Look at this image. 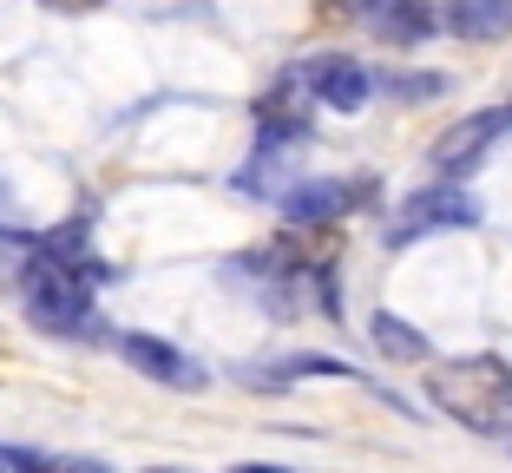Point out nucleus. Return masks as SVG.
Wrapping results in <instances>:
<instances>
[{
  "label": "nucleus",
  "instance_id": "obj_21",
  "mask_svg": "<svg viewBox=\"0 0 512 473\" xmlns=\"http://www.w3.org/2000/svg\"><path fill=\"white\" fill-rule=\"evenodd\" d=\"M506 454H512V441H506Z\"/></svg>",
  "mask_w": 512,
  "mask_h": 473
},
{
  "label": "nucleus",
  "instance_id": "obj_19",
  "mask_svg": "<svg viewBox=\"0 0 512 473\" xmlns=\"http://www.w3.org/2000/svg\"><path fill=\"white\" fill-rule=\"evenodd\" d=\"M145 473H191V467H145Z\"/></svg>",
  "mask_w": 512,
  "mask_h": 473
},
{
  "label": "nucleus",
  "instance_id": "obj_16",
  "mask_svg": "<svg viewBox=\"0 0 512 473\" xmlns=\"http://www.w3.org/2000/svg\"><path fill=\"white\" fill-rule=\"evenodd\" d=\"M230 473H296V467H283V460H237Z\"/></svg>",
  "mask_w": 512,
  "mask_h": 473
},
{
  "label": "nucleus",
  "instance_id": "obj_10",
  "mask_svg": "<svg viewBox=\"0 0 512 473\" xmlns=\"http://www.w3.org/2000/svg\"><path fill=\"white\" fill-rule=\"evenodd\" d=\"M440 33L467 46L512 40V0H440Z\"/></svg>",
  "mask_w": 512,
  "mask_h": 473
},
{
  "label": "nucleus",
  "instance_id": "obj_12",
  "mask_svg": "<svg viewBox=\"0 0 512 473\" xmlns=\"http://www.w3.org/2000/svg\"><path fill=\"white\" fill-rule=\"evenodd\" d=\"M368 342H375L381 362H434V342H427V329H414L407 316H394V309H368Z\"/></svg>",
  "mask_w": 512,
  "mask_h": 473
},
{
  "label": "nucleus",
  "instance_id": "obj_5",
  "mask_svg": "<svg viewBox=\"0 0 512 473\" xmlns=\"http://www.w3.org/2000/svg\"><path fill=\"white\" fill-rule=\"evenodd\" d=\"M486 204L473 184H453V178H427L414 184L401 204H394V224H388V250L407 244H427V237H447V230H480Z\"/></svg>",
  "mask_w": 512,
  "mask_h": 473
},
{
  "label": "nucleus",
  "instance_id": "obj_8",
  "mask_svg": "<svg viewBox=\"0 0 512 473\" xmlns=\"http://www.w3.org/2000/svg\"><path fill=\"white\" fill-rule=\"evenodd\" d=\"M289 86L302 92V106L316 99L329 112H362L375 99V66H362L355 53H316V60L289 66Z\"/></svg>",
  "mask_w": 512,
  "mask_h": 473
},
{
  "label": "nucleus",
  "instance_id": "obj_4",
  "mask_svg": "<svg viewBox=\"0 0 512 473\" xmlns=\"http://www.w3.org/2000/svg\"><path fill=\"white\" fill-rule=\"evenodd\" d=\"M375 204H381V178H368V171H302L276 198V217L289 230H322L355 211H375Z\"/></svg>",
  "mask_w": 512,
  "mask_h": 473
},
{
  "label": "nucleus",
  "instance_id": "obj_9",
  "mask_svg": "<svg viewBox=\"0 0 512 473\" xmlns=\"http://www.w3.org/2000/svg\"><path fill=\"white\" fill-rule=\"evenodd\" d=\"M348 7H355V20H362L381 46H394V53H421L440 33V0H348Z\"/></svg>",
  "mask_w": 512,
  "mask_h": 473
},
{
  "label": "nucleus",
  "instance_id": "obj_2",
  "mask_svg": "<svg viewBox=\"0 0 512 473\" xmlns=\"http://www.w3.org/2000/svg\"><path fill=\"white\" fill-rule=\"evenodd\" d=\"M20 309H27V322L40 329V336H53V342H79V349H92V342L112 336L99 296H92L86 283H73L60 263H46L40 250L20 257Z\"/></svg>",
  "mask_w": 512,
  "mask_h": 473
},
{
  "label": "nucleus",
  "instance_id": "obj_17",
  "mask_svg": "<svg viewBox=\"0 0 512 473\" xmlns=\"http://www.w3.org/2000/svg\"><path fill=\"white\" fill-rule=\"evenodd\" d=\"M20 204H14V184H7V171H0V217H14Z\"/></svg>",
  "mask_w": 512,
  "mask_h": 473
},
{
  "label": "nucleus",
  "instance_id": "obj_14",
  "mask_svg": "<svg viewBox=\"0 0 512 473\" xmlns=\"http://www.w3.org/2000/svg\"><path fill=\"white\" fill-rule=\"evenodd\" d=\"M7 473H112V460L53 454V447H7Z\"/></svg>",
  "mask_w": 512,
  "mask_h": 473
},
{
  "label": "nucleus",
  "instance_id": "obj_18",
  "mask_svg": "<svg viewBox=\"0 0 512 473\" xmlns=\"http://www.w3.org/2000/svg\"><path fill=\"white\" fill-rule=\"evenodd\" d=\"M40 7H60V14H86V7H99V0H40Z\"/></svg>",
  "mask_w": 512,
  "mask_h": 473
},
{
  "label": "nucleus",
  "instance_id": "obj_3",
  "mask_svg": "<svg viewBox=\"0 0 512 473\" xmlns=\"http://www.w3.org/2000/svg\"><path fill=\"white\" fill-rule=\"evenodd\" d=\"M224 290H237L243 303H256L270 322H296L309 309V250L296 237H276L263 250H237L224 263Z\"/></svg>",
  "mask_w": 512,
  "mask_h": 473
},
{
  "label": "nucleus",
  "instance_id": "obj_7",
  "mask_svg": "<svg viewBox=\"0 0 512 473\" xmlns=\"http://www.w3.org/2000/svg\"><path fill=\"white\" fill-rule=\"evenodd\" d=\"M112 349H119V362L132 368V375H145L151 388H171V395H204V388H211V368L197 362V355H184L171 336H151V329H119V336H112Z\"/></svg>",
  "mask_w": 512,
  "mask_h": 473
},
{
  "label": "nucleus",
  "instance_id": "obj_6",
  "mask_svg": "<svg viewBox=\"0 0 512 473\" xmlns=\"http://www.w3.org/2000/svg\"><path fill=\"white\" fill-rule=\"evenodd\" d=\"M499 138H512V99L506 106H486V112L453 119L447 132L427 145V171H434V178H453V184H473V171L493 158Z\"/></svg>",
  "mask_w": 512,
  "mask_h": 473
},
{
  "label": "nucleus",
  "instance_id": "obj_13",
  "mask_svg": "<svg viewBox=\"0 0 512 473\" xmlns=\"http://www.w3.org/2000/svg\"><path fill=\"white\" fill-rule=\"evenodd\" d=\"M453 79L427 73V66H381L375 73V99H394V106H427V99H447Z\"/></svg>",
  "mask_w": 512,
  "mask_h": 473
},
{
  "label": "nucleus",
  "instance_id": "obj_20",
  "mask_svg": "<svg viewBox=\"0 0 512 473\" xmlns=\"http://www.w3.org/2000/svg\"><path fill=\"white\" fill-rule=\"evenodd\" d=\"M0 473H7V447H0Z\"/></svg>",
  "mask_w": 512,
  "mask_h": 473
},
{
  "label": "nucleus",
  "instance_id": "obj_1",
  "mask_svg": "<svg viewBox=\"0 0 512 473\" xmlns=\"http://www.w3.org/2000/svg\"><path fill=\"white\" fill-rule=\"evenodd\" d=\"M421 395L447 421H460L480 441H512V362L506 355H453L421 368Z\"/></svg>",
  "mask_w": 512,
  "mask_h": 473
},
{
  "label": "nucleus",
  "instance_id": "obj_15",
  "mask_svg": "<svg viewBox=\"0 0 512 473\" xmlns=\"http://www.w3.org/2000/svg\"><path fill=\"white\" fill-rule=\"evenodd\" d=\"M309 303H316L322 322H348V309H342V270H335V257H309Z\"/></svg>",
  "mask_w": 512,
  "mask_h": 473
},
{
  "label": "nucleus",
  "instance_id": "obj_11",
  "mask_svg": "<svg viewBox=\"0 0 512 473\" xmlns=\"http://www.w3.org/2000/svg\"><path fill=\"white\" fill-rule=\"evenodd\" d=\"M296 178H302V171H296V158H289V152H250L237 171H230V191H237V198L270 204V211H276V198H283Z\"/></svg>",
  "mask_w": 512,
  "mask_h": 473
}]
</instances>
